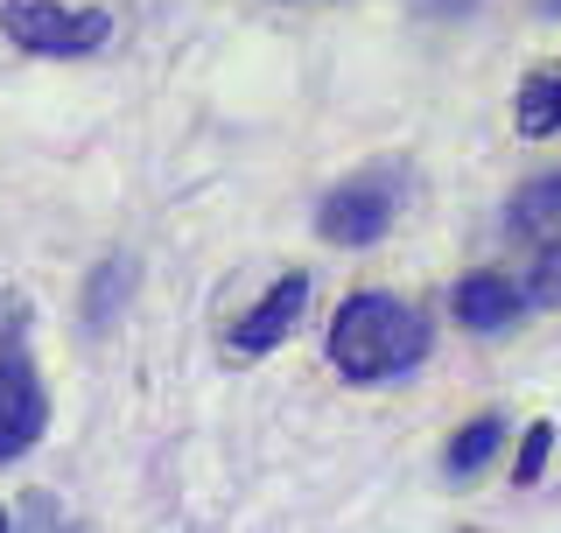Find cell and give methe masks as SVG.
<instances>
[{
    "label": "cell",
    "instance_id": "6da1fadb",
    "mask_svg": "<svg viewBox=\"0 0 561 533\" xmlns=\"http://www.w3.org/2000/svg\"><path fill=\"white\" fill-rule=\"evenodd\" d=\"M428 359V324L393 295H351L330 324V365L344 379L373 386V379H400Z\"/></svg>",
    "mask_w": 561,
    "mask_h": 533
},
{
    "label": "cell",
    "instance_id": "7a4b0ae2",
    "mask_svg": "<svg viewBox=\"0 0 561 533\" xmlns=\"http://www.w3.org/2000/svg\"><path fill=\"white\" fill-rule=\"evenodd\" d=\"M0 35L28 49V57H92L113 35V14L99 8H57V0H8L0 8Z\"/></svg>",
    "mask_w": 561,
    "mask_h": 533
},
{
    "label": "cell",
    "instance_id": "3957f363",
    "mask_svg": "<svg viewBox=\"0 0 561 533\" xmlns=\"http://www.w3.org/2000/svg\"><path fill=\"white\" fill-rule=\"evenodd\" d=\"M393 175H358V183H337L316 211V233L330 246H373L386 225H393Z\"/></svg>",
    "mask_w": 561,
    "mask_h": 533
},
{
    "label": "cell",
    "instance_id": "277c9868",
    "mask_svg": "<svg viewBox=\"0 0 561 533\" xmlns=\"http://www.w3.org/2000/svg\"><path fill=\"white\" fill-rule=\"evenodd\" d=\"M43 429H49L43 379H35V365L22 351H8V359H0V464L28 456L35 442H43Z\"/></svg>",
    "mask_w": 561,
    "mask_h": 533
},
{
    "label": "cell",
    "instance_id": "5b68a950",
    "mask_svg": "<svg viewBox=\"0 0 561 533\" xmlns=\"http://www.w3.org/2000/svg\"><path fill=\"white\" fill-rule=\"evenodd\" d=\"M302 302H309V281H302V274L274 281V288H267V295H260L253 309H245L239 324H232V337H225V344H232L239 359H260V351H274L280 337L295 330V316H302Z\"/></svg>",
    "mask_w": 561,
    "mask_h": 533
},
{
    "label": "cell",
    "instance_id": "8992f818",
    "mask_svg": "<svg viewBox=\"0 0 561 533\" xmlns=\"http://www.w3.org/2000/svg\"><path fill=\"white\" fill-rule=\"evenodd\" d=\"M519 302H526V288H513L505 274H470L463 288H456V324L463 330H499V324L519 316Z\"/></svg>",
    "mask_w": 561,
    "mask_h": 533
},
{
    "label": "cell",
    "instance_id": "52a82bcc",
    "mask_svg": "<svg viewBox=\"0 0 561 533\" xmlns=\"http://www.w3.org/2000/svg\"><path fill=\"white\" fill-rule=\"evenodd\" d=\"M513 233L534 246H561V175H534L513 197Z\"/></svg>",
    "mask_w": 561,
    "mask_h": 533
},
{
    "label": "cell",
    "instance_id": "ba28073f",
    "mask_svg": "<svg viewBox=\"0 0 561 533\" xmlns=\"http://www.w3.org/2000/svg\"><path fill=\"white\" fill-rule=\"evenodd\" d=\"M519 134H561V64H534L519 78Z\"/></svg>",
    "mask_w": 561,
    "mask_h": 533
},
{
    "label": "cell",
    "instance_id": "9c48e42d",
    "mask_svg": "<svg viewBox=\"0 0 561 533\" xmlns=\"http://www.w3.org/2000/svg\"><path fill=\"white\" fill-rule=\"evenodd\" d=\"M499 442H505V421H499V415H478V421H470V429H463V435H456V442H449V470H456V477H470V470H484V456H491V450H499Z\"/></svg>",
    "mask_w": 561,
    "mask_h": 533
},
{
    "label": "cell",
    "instance_id": "30bf717a",
    "mask_svg": "<svg viewBox=\"0 0 561 533\" xmlns=\"http://www.w3.org/2000/svg\"><path fill=\"white\" fill-rule=\"evenodd\" d=\"M526 302L561 309V246H534V274H526Z\"/></svg>",
    "mask_w": 561,
    "mask_h": 533
},
{
    "label": "cell",
    "instance_id": "8fae6325",
    "mask_svg": "<svg viewBox=\"0 0 561 533\" xmlns=\"http://www.w3.org/2000/svg\"><path fill=\"white\" fill-rule=\"evenodd\" d=\"M548 450H554V421H534L519 442V464H513V485H540V464H548Z\"/></svg>",
    "mask_w": 561,
    "mask_h": 533
},
{
    "label": "cell",
    "instance_id": "7c38bea8",
    "mask_svg": "<svg viewBox=\"0 0 561 533\" xmlns=\"http://www.w3.org/2000/svg\"><path fill=\"white\" fill-rule=\"evenodd\" d=\"M421 8H428V14H443V8H449V14H456V8H470V0H421Z\"/></svg>",
    "mask_w": 561,
    "mask_h": 533
},
{
    "label": "cell",
    "instance_id": "4fadbf2b",
    "mask_svg": "<svg viewBox=\"0 0 561 533\" xmlns=\"http://www.w3.org/2000/svg\"><path fill=\"white\" fill-rule=\"evenodd\" d=\"M540 8H548V14H561V0H540Z\"/></svg>",
    "mask_w": 561,
    "mask_h": 533
},
{
    "label": "cell",
    "instance_id": "5bb4252c",
    "mask_svg": "<svg viewBox=\"0 0 561 533\" xmlns=\"http://www.w3.org/2000/svg\"><path fill=\"white\" fill-rule=\"evenodd\" d=\"M0 526H8V512H0Z\"/></svg>",
    "mask_w": 561,
    "mask_h": 533
}]
</instances>
